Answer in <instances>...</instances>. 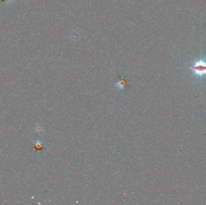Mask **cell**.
Masks as SVG:
<instances>
[{
	"label": "cell",
	"instance_id": "6da1fadb",
	"mask_svg": "<svg viewBox=\"0 0 206 205\" xmlns=\"http://www.w3.org/2000/svg\"><path fill=\"white\" fill-rule=\"evenodd\" d=\"M194 72V75L202 77L206 75V57L201 55L200 58L196 60L192 65L188 67Z\"/></svg>",
	"mask_w": 206,
	"mask_h": 205
},
{
	"label": "cell",
	"instance_id": "7a4b0ae2",
	"mask_svg": "<svg viewBox=\"0 0 206 205\" xmlns=\"http://www.w3.org/2000/svg\"><path fill=\"white\" fill-rule=\"evenodd\" d=\"M116 86L117 87V88L119 89V90H124V89H126L128 87L127 81L124 80L123 78H120L119 80H118L116 83Z\"/></svg>",
	"mask_w": 206,
	"mask_h": 205
}]
</instances>
